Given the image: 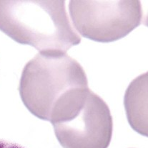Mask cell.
Masks as SVG:
<instances>
[{
  "label": "cell",
  "mask_w": 148,
  "mask_h": 148,
  "mask_svg": "<svg viewBox=\"0 0 148 148\" xmlns=\"http://www.w3.org/2000/svg\"><path fill=\"white\" fill-rule=\"evenodd\" d=\"M0 148H23L20 146L16 145L10 143L4 142H0Z\"/></svg>",
  "instance_id": "5b68a950"
},
{
  "label": "cell",
  "mask_w": 148,
  "mask_h": 148,
  "mask_svg": "<svg viewBox=\"0 0 148 148\" xmlns=\"http://www.w3.org/2000/svg\"><path fill=\"white\" fill-rule=\"evenodd\" d=\"M64 1H0V30L40 53L64 52L81 38L69 22Z\"/></svg>",
  "instance_id": "6da1fadb"
},
{
  "label": "cell",
  "mask_w": 148,
  "mask_h": 148,
  "mask_svg": "<svg viewBox=\"0 0 148 148\" xmlns=\"http://www.w3.org/2000/svg\"><path fill=\"white\" fill-rule=\"evenodd\" d=\"M69 12L76 30L83 37L101 43L121 39L141 24L140 1H75Z\"/></svg>",
  "instance_id": "277c9868"
},
{
  "label": "cell",
  "mask_w": 148,
  "mask_h": 148,
  "mask_svg": "<svg viewBox=\"0 0 148 148\" xmlns=\"http://www.w3.org/2000/svg\"><path fill=\"white\" fill-rule=\"evenodd\" d=\"M87 86L86 74L77 60L64 52H45L25 66L19 90L33 115L50 121L54 109L67 94Z\"/></svg>",
  "instance_id": "7a4b0ae2"
},
{
  "label": "cell",
  "mask_w": 148,
  "mask_h": 148,
  "mask_svg": "<svg viewBox=\"0 0 148 148\" xmlns=\"http://www.w3.org/2000/svg\"><path fill=\"white\" fill-rule=\"evenodd\" d=\"M49 122L64 148H108L111 141L110 109L88 88L67 95L54 109Z\"/></svg>",
  "instance_id": "3957f363"
}]
</instances>
